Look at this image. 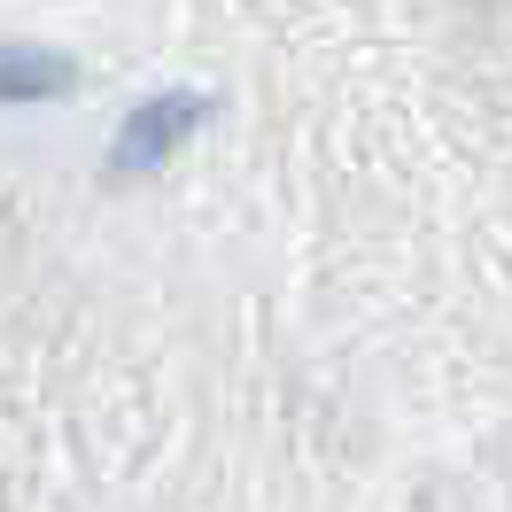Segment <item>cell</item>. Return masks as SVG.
Listing matches in <instances>:
<instances>
[{
	"label": "cell",
	"instance_id": "cell-2",
	"mask_svg": "<svg viewBox=\"0 0 512 512\" xmlns=\"http://www.w3.org/2000/svg\"><path fill=\"white\" fill-rule=\"evenodd\" d=\"M70 63H55L47 47H0V101H39V94H63Z\"/></svg>",
	"mask_w": 512,
	"mask_h": 512
},
{
	"label": "cell",
	"instance_id": "cell-1",
	"mask_svg": "<svg viewBox=\"0 0 512 512\" xmlns=\"http://www.w3.org/2000/svg\"><path fill=\"white\" fill-rule=\"evenodd\" d=\"M194 109H202V101H179V94L148 101V109H140V117L117 132V148H109V171H156V163L171 156L179 140H187Z\"/></svg>",
	"mask_w": 512,
	"mask_h": 512
}]
</instances>
